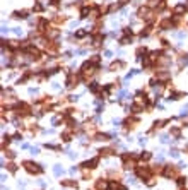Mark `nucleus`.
I'll return each instance as SVG.
<instances>
[{
    "mask_svg": "<svg viewBox=\"0 0 188 190\" xmlns=\"http://www.w3.org/2000/svg\"><path fill=\"white\" fill-rule=\"evenodd\" d=\"M24 166H26V170L29 171V173H39L41 171V168H38V165H33V163H24Z\"/></svg>",
    "mask_w": 188,
    "mask_h": 190,
    "instance_id": "f257e3e1",
    "label": "nucleus"
},
{
    "mask_svg": "<svg viewBox=\"0 0 188 190\" xmlns=\"http://www.w3.org/2000/svg\"><path fill=\"white\" fill-rule=\"evenodd\" d=\"M164 177H175V168H171V166H168L166 170H164Z\"/></svg>",
    "mask_w": 188,
    "mask_h": 190,
    "instance_id": "f03ea898",
    "label": "nucleus"
},
{
    "mask_svg": "<svg viewBox=\"0 0 188 190\" xmlns=\"http://www.w3.org/2000/svg\"><path fill=\"white\" fill-rule=\"evenodd\" d=\"M157 79H159V81H168V79H169V74H168V72H163V74L157 75Z\"/></svg>",
    "mask_w": 188,
    "mask_h": 190,
    "instance_id": "7ed1b4c3",
    "label": "nucleus"
},
{
    "mask_svg": "<svg viewBox=\"0 0 188 190\" xmlns=\"http://www.w3.org/2000/svg\"><path fill=\"white\" fill-rule=\"evenodd\" d=\"M75 82H77V79H74V77H68V81H67V86H68V87H74V86H75Z\"/></svg>",
    "mask_w": 188,
    "mask_h": 190,
    "instance_id": "20e7f679",
    "label": "nucleus"
},
{
    "mask_svg": "<svg viewBox=\"0 0 188 190\" xmlns=\"http://www.w3.org/2000/svg\"><path fill=\"white\" fill-rule=\"evenodd\" d=\"M94 165H98V159H91V161H87L84 166H87V168H94Z\"/></svg>",
    "mask_w": 188,
    "mask_h": 190,
    "instance_id": "39448f33",
    "label": "nucleus"
},
{
    "mask_svg": "<svg viewBox=\"0 0 188 190\" xmlns=\"http://www.w3.org/2000/svg\"><path fill=\"white\" fill-rule=\"evenodd\" d=\"M175 12H176V14H181V12H185V5H176Z\"/></svg>",
    "mask_w": 188,
    "mask_h": 190,
    "instance_id": "423d86ee",
    "label": "nucleus"
},
{
    "mask_svg": "<svg viewBox=\"0 0 188 190\" xmlns=\"http://www.w3.org/2000/svg\"><path fill=\"white\" fill-rule=\"evenodd\" d=\"M98 189H99V190H106V189H108V185H106L104 182H98Z\"/></svg>",
    "mask_w": 188,
    "mask_h": 190,
    "instance_id": "0eeeda50",
    "label": "nucleus"
},
{
    "mask_svg": "<svg viewBox=\"0 0 188 190\" xmlns=\"http://www.w3.org/2000/svg\"><path fill=\"white\" fill-rule=\"evenodd\" d=\"M62 173H63V170L56 165V166H55V175H62Z\"/></svg>",
    "mask_w": 188,
    "mask_h": 190,
    "instance_id": "6e6552de",
    "label": "nucleus"
},
{
    "mask_svg": "<svg viewBox=\"0 0 188 190\" xmlns=\"http://www.w3.org/2000/svg\"><path fill=\"white\" fill-rule=\"evenodd\" d=\"M14 33H15L17 36H21V34H22V29H21V27H15V29H14Z\"/></svg>",
    "mask_w": 188,
    "mask_h": 190,
    "instance_id": "1a4fd4ad",
    "label": "nucleus"
},
{
    "mask_svg": "<svg viewBox=\"0 0 188 190\" xmlns=\"http://www.w3.org/2000/svg\"><path fill=\"white\" fill-rule=\"evenodd\" d=\"M48 34H50V36H51V38H56V36H58V31H50V33H48Z\"/></svg>",
    "mask_w": 188,
    "mask_h": 190,
    "instance_id": "9d476101",
    "label": "nucleus"
},
{
    "mask_svg": "<svg viewBox=\"0 0 188 190\" xmlns=\"http://www.w3.org/2000/svg\"><path fill=\"white\" fill-rule=\"evenodd\" d=\"M187 183V178H178V185H185Z\"/></svg>",
    "mask_w": 188,
    "mask_h": 190,
    "instance_id": "9b49d317",
    "label": "nucleus"
},
{
    "mask_svg": "<svg viewBox=\"0 0 188 190\" xmlns=\"http://www.w3.org/2000/svg\"><path fill=\"white\" fill-rule=\"evenodd\" d=\"M87 12H89V9H87V7H84V9H82V17H86V15H87Z\"/></svg>",
    "mask_w": 188,
    "mask_h": 190,
    "instance_id": "f8f14e48",
    "label": "nucleus"
},
{
    "mask_svg": "<svg viewBox=\"0 0 188 190\" xmlns=\"http://www.w3.org/2000/svg\"><path fill=\"white\" fill-rule=\"evenodd\" d=\"M171 156H173V158H178V156H180V153H178V151H171Z\"/></svg>",
    "mask_w": 188,
    "mask_h": 190,
    "instance_id": "ddd939ff",
    "label": "nucleus"
},
{
    "mask_svg": "<svg viewBox=\"0 0 188 190\" xmlns=\"http://www.w3.org/2000/svg\"><path fill=\"white\" fill-rule=\"evenodd\" d=\"M151 158V154L149 153H145V154H142V159H149Z\"/></svg>",
    "mask_w": 188,
    "mask_h": 190,
    "instance_id": "4468645a",
    "label": "nucleus"
},
{
    "mask_svg": "<svg viewBox=\"0 0 188 190\" xmlns=\"http://www.w3.org/2000/svg\"><path fill=\"white\" fill-rule=\"evenodd\" d=\"M149 2H151V5H156V3H157L159 0H149Z\"/></svg>",
    "mask_w": 188,
    "mask_h": 190,
    "instance_id": "2eb2a0df",
    "label": "nucleus"
}]
</instances>
